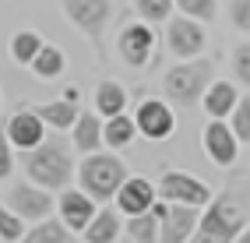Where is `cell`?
<instances>
[{
  "label": "cell",
  "mask_w": 250,
  "mask_h": 243,
  "mask_svg": "<svg viewBox=\"0 0 250 243\" xmlns=\"http://www.w3.org/2000/svg\"><path fill=\"white\" fill-rule=\"evenodd\" d=\"M250 219V173H232L226 190L219 198H211L201 212L197 233L187 243H232Z\"/></svg>",
  "instance_id": "cell-1"
},
{
  "label": "cell",
  "mask_w": 250,
  "mask_h": 243,
  "mask_svg": "<svg viewBox=\"0 0 250 243\" xmlns=\"http://www.w3.org/2000/svg\"><path fill=\"white\" fill-rule=\"evenodd\" d=\"M25 169H28V180L46 190H67V183L74 180V159L60 138L39 141L36 148H28Z\"/></svg>",
  "instance_id": "cell-2"
},
{
  "label": "cell",
  "mask_w": 250,
  "mask_h": 243,
  "mask_svg": "<svg viewBox=\"0 0 250 243\" xmlns=\"http://www.w3.org/2000/svg\"><path fill=\"white\" fill-rule=\"evenodd\" d=\"M211 74H215V63L211 60H187L180 67H169L162 78V88H166V99L180 109H190L205 99V92L211 85Z\"/></svg>",
  "instance_id": "cell-3"
},
{
  "label": "cell",
  "mask_w": 250,
  "mask_h": 243,
  "mask_svg": "<svg viewBox=\"0 0 250 243\" xmlns=\"http://www.w3.org/2000/svg\"><path fill=\"white\" fill-rule=\"evenodd\" d=\"M124 180H127V166H124L116 155H99V152H92L85 162H81V169H78V183H81V190H85L95 204L113 201Z\"/></svg>",
  "instance_id": "cell-4"
},
{
  "label": "cell",
  "mask_w": 250,
  "mask_h": 243,
  "mask_svg": "<svg viewBox=\"0 0 250 243\" xmlns=\"http://www.w3.org/2000/svg\"><path fill=\"white\" fill-rule=\"evenodd\" d=\"M152 212L159 215V243H187L197 233V222H201V208H190V204L155 201Z\"/></svg>",
  "instance_id": "cell-5"
},
{
  "label": "cell",
  "mask_w": 250,
  "mask_h": 243,
  "mask_svg": "<svg viewBox=\"0 0 250 243\" xmlns=\"http://www.w3.org/2000/svg\"><path fill=\"white\" fill-rule=\"evenodd\" d=\"M159 198L169 201V204H190V208H205L211 201V190L205 180H197L190 173H180V169H166L162 180H159Z\"/></svg>",
  "instance_id": "cell-6"
},
{
  "label": "cell",
  "mask_w": 250,
  "mask_h": 243,
  "mask_svg": "<svg viewBox=\"0 0 250 243\" xmlns=\"http://www.w3.org/2000/svg\"><path fill=\"white\" fill-rule=\"evenodd\" d=\"M63 11L92 39L95 50H103V36H106V25H109V14H113L109 0H63Z\"/></svg>",
  "instance_id": "cell-7"
},
{
  "label": "cell",
  "mask_w": 250,
  "mask_h": 243,
  "mask_svg": "<svg viewBox=\"0 0 250 243\" xmlns=\"http://www.w3.org/2000/svg\"><path fill=\"white\" fill-rule=\"evenodd\" d=\"M7 208L14 215H21L25 222H42L53 212V190H46L39 183H14L7 190Z\"/></svg>",
  "instance_id": "cell-8"
},
{
  "label": "cell",
  "mask_w": 250,
  "mask_h": 243,
  "mask_svg": "<svg viewBox=\"0 0 250 243\" xmlns=\"http://www.w3.org/2000/svg\"><path fill=\"white\" fill-rule=\"evenodd\" d=\"M166 39H169V53L173 57H180V60H194L197 53L205 50V28H201V21H194V18H173L169 21V28H166Z\"/></svg>",
  "instance_id": "cell-9"
},
{
  "label": "cell",
  "mask_w": 250,
  "mask_h": 243,
  "mask_svg": "<svg viewBox=\"0 0 250 243\" xmlns=\"http://www.w3.org/2000/svg\"><path fill=\"white\" fill-rule=\"evenodd\" d=\"M134 123H138V134H145L148 141H166V138L173 134V127H176L173 109L166 106L162 99H148V102H141L138 113H134Z\"/></svg>",
  "instance_id": "cell-10"
},
{
  "label": "cell",
  "mask_w": 250,
  "mask_h": 243,
  "mask_svg": "<svg viewBox=\"0 0 250 243\" xmlns=\"http://www.w3.org/2000/svg\"><path fill=\"white\" fill-rule=\"evenodd\" d=\"M155 50V32L148 21H134L120 32V57L127 60V67H145L152 60Z\"/></svg>",
  "instance_id": "cell-11"
},
{
  "label": "cell",
  "mask_w": 250,
  "mask_h": 243,
  "mask_svg": "<svg viewBox=\"0 0 250 243\" xmlns=\"http://www.w3.org/2000/svg\"><path fill=\"white\" fill-rule=\"evenodd\" d=\"M57 212H60V222L67 225L71 233H85V225L95 219L99 208H95V201L88 198L85 190H71L67 187L60 194V201H57Z\"/></svg>",
  "instance_id": "cell-12"
},
{
  "label": "cell",
  "mask_w": 250,
  "mask_h": 243,
  "mask_svg": "<svg viewBox=\"0 0 250 243\" xmlns=\"http://www.w3.org/2000/svg\"><path fill=\"white\" fill-rule=\"evenodd\" d=\"M155 198H159V187H152V180H145V176H127L113 201H116L120 212L141 215V212H148V208L155 204Z\"/></svg>",
  "instance_id": "cell-13"
},
{
  "label": "cell",
  "mask_w": 250,
  "mask_h": 243,
  "mask_svg": "<svg viewBox=\"0 0 250 243\" xmlns=\"http://www.w3.org/2000/svg\"><path fill=\"white\" fill-rule=\"evenodd\" d=\"M7 138H11L14 148L28 152V148H36L39 141H46V120L39 117L36 109H18L7 120Z\"/></svg>",
  "instance_id": "cell-14"
},
{
  "label": "cell",
  "mask_w": 250,
  "mask_h": 243,
  "mask_svg": "<svg viewBox=\"0 0 250 243\" xmlns=\"http://www.w3.org/2000/svg\"><path fill=\"white\" fill-rule=\"evenodd\" d=\"M236 144H240V138L232 134L229 123L211 120L205 127V152H208V159L215 162V166H222V169L232 166V162H236Z\"/></svg>",
  "instance_id": "cell-15"
},
{
  "label": "cell",
  "mask_w": 250,
  "mask_h": 243,
  "mask_svg": "<svg viewBox=\"0 0 250 243\" xmlns=\"http://www.w3.org/2000/svg\"><path fill=\"white\" fill-rule=\"evenodd\" d=\"M236 102H240V95H236V85H232V81H211L208 92H205V99H201V106H205V113L211 120L232 117Z\"/></svg>",
  "instance_id": "cell-16"
},
{
  "label": "cell",
  "mask_w": 250,
  "mask_h": 243,
  "mask_svg": "<svg viewBox=\"0 0 250 243\" xmlns=\"http://www.w3.org/2000/svg\"><path fill=\"white\" fill-rule=\"evenodd\" d=\"M127 109V88L120 85V81H99L95 88V113L99 117H120V113Z\"/></svg>",
  "instance_id": "cell-17"
},
{
  "label": "cell",
  "mask_w": 250,
  "mask_h": 243,
  "mask_svg": "<svg viewBox=\"0 0 250 243\" xmlns=\"http://www.w3.org/2000/svg\"><path fill=\"white\" fill-rule=\"evenodd\" d=\"M81 236H85V243H113L120 236V215H116V208H99Z\"/></svg>",
  "instance_id": "cell-18"
},
{
  "label": "cell",
  "mask_w": 250,
  "mask_h": 243,
  "mask_svg": "<svg viewBox=\"0 0 250 243\" xmlns=\"http://www.w3.org/2000/svg\"><path fill=\"white\" fill-rule=\"evenodd\" d=\"M103 144V120L99 113H78V123H74V148L78 152H99Z\"/></svg>",
  "instance_id": "cell-19"
},
{
  "label": "cell",
  "mask_w": 250,
  "mask_h": 243,
  "mask_svg": "<svg viewBox=\"0 0 250 243\" xmlns=\"http://www.w3.org/2000/svg\"><path fill=\"white\" fill-rule=\"evenodd\" d=\"M39 117L53 127V131H67V127L78 123V102L71 99H57V102H42V106H32Z\"/></svg>",
  "instance_id": "cell-20"
},
{
  "label": "cell",
  "mask_w": 250,
  "mask_h": 243,
  "mask_svg": "<svg viewBox=\"0 0 250 243\" xmlns=\"http://www.w3.org/2000/svg\"><path fill=\"white\" fill-rule=\"evenodd\" d=\"M18 243H74V236H71V229H67L63 222L42 219V222L32 225V229H28Z\"/></svg>",
  "instance_id": "cell-21"
},
{
  "label": "cell",
  "mask_w": 250,
  "mask_h": 243,
  "mask_svg": "<svg viewBox=\"0 0 250 243\" xmlns=\"http://www.w3.org/2000/svg\"><path fill=\"white\" fill-rule=\"evenodd\" d=\"M134 134H138V123H134V117H109L106 123H103V141L109 144V148H127L130 141H134Z\"/></svg>",
  "instance_id": "cell-22"
},
{
  "label": "cell",
  "mask_w": 250,
  "mask_h": 243,
  "mask_svg": "<svg viewBox=\"0 0 250 243\" xmlns=\"http://www.w3.org/2000/svg\"><path fill=\"white\" fill-rule=\"evenodd\" d=\"M127 236L134 243H159V215L148 208L141 215H130L127 222Z\"/></svg>",
  "instance_id": "cell-23"
},
{
  "label": "cell",
  "mask_w": 250,
  "mask_h": 243,
  "mask_svg": "<svg viewBox=\"0 0 250 243\" xmlns=\"http://www.w3.org/2000/svg\"><path fill=\"white\" fill-rule=\"evenodd\" d=\"M32 71H36V78H42V81L60 78L63 74V53L57 50V46H46L42 42V50L36 53V60H32Z\"/></svg>",
  "instance_id": "cell-24"
},
{
  "label": "cell",
  "mask_w": 250,
  "mask_h": 243,
  "mask_svg": "<svg viewBox=\"0 0 250 243\" xmlns=\"http://www.w3.org/2000/svg\"><path fill=\"white\" fill-rule=\"evenodd\" d=\"M39 50H42V39L36 32H18V36L11 39V57L18 63H28V67H32V60H36Z\"/></svg>",
  "instance_id": "cell-25"
},
{
  "label": "cell",
  "mask_w": 250,
  "mask_h": 243,
  "mask_svg": "<svg viewBox=\"0 0 250 243\" xmlns=\"http://www.w3.org/2000/svg\"><path fill=\"white\" fill-rule=\"evenodd\" d=\"M134 7H138V14H141L148 25H162L173 14L176 0H134Z\"/></svg>",
  "instance_id": "cell-26"
},
{
  "label": "cell",
  "mask_w": 250,
  "mask_h": 243,
  "mask_svg": "<svg viewBox=\"0 0 250 243\" xmlns=\"http://www.w3.org/2000/svg\"><path fill=\"white\" fill-rule=\"evenodd\" d=\"M25 236V219L14 215L7 204H0V240L4 243H18Z\"/></svg>",
  "instance_id": "cell-27"
},
{
  "label": "cell",
  "mask_w": 250,
  "mask_h": 243,
  "mask_svg": "<svg viewBox=\"0 0 250 243\" xmlns=\"http://www.w3.org/2000/svg\"><path fill=\"white\" fill-rule=\"evenodd\" d=\"M229 127L243 144H250V95H240V102H236V109H232V117H229Z\"/></svg>",
  "instance_id": "cell-28"
},
{
  "label": "cell",
  "mask_w": 250,
  "mask_h": 243,
  "mask_svg": "<svg viewBox=\"0 0 250 243\" xmlns=\"http://www.w3.org/2000/svg\"><path fill=\"white\" fill-rule=\"evenodd\" d=\"M176 11H183L187 18L194 21H211L219 7H215V0H176Z\"/></svg>",
  "instance_id": "cell-29"
},
{
  "label": "cell",
  "mask_w": 250,
  "mask_h": 243,
  "mask_svg": "<svg viewBox=\"0 0 250 243\" xmlns=\"http://www.w3.org/2000/svg\"><path fill=\"white\" fill-rule=\"evenodd\" d=\"M232 78L250 88V42H240L236 53H232Z\"/></svg>",
  "instance_id": "cell-30"
},
{
  "label": "cell",
  "mask_w": 250,
  "mask_h": 243,
  "mask_svg": "<svg viewBox=\"0 0 250 243\" xmlns=\"http://www.w3.org/2000/svg\"><path fill=\"white\" fill-rule=\"evenodd\" d=\"M14 173V144L7 138V127H0V180Z\"/></svg>",
  "instance_id": "cell-31"
},
{
  "label": "cell",
  "mask_w": 250,
  "mask_h": 243,
  "mask_svg": "<svg viewBox=\"0 0 250 243\" xmlns=\"http://www.w3.org/2000/svg\"><path fill=\"white\" fill-rule=\"evenodd\" d=\"M229 18L240 32H250V0H232L229 4Z\"/></svg>",
  "instance_id": "cell-32"
},
{
  "label": "cell",
  "mask_w": 250,
  "mask_h": 243,
  "mask_svg": "<svg viewBox=\"0 0 250 243\" xmlns=\"http://www.w3.org/2000/svg\"><path fill=\"white\" fill-rule=\"evenodd\" d=\"M78 95H81L78 88H63V99H71V102H78Z\"/></svg>",
  "instance_id": "cell-33"
},
{
  "label": "cell",
  "mask_w": 250,
  "mask_h": 243,
  "mask_svg": "<svg viewBox=\"0 0 250 243\" xmlns=\"http://www.w3.org/2000/svg\"><path fill=\"white\" fill-rule=\"evenodd\" d=\"M232 243H250V225H247V229H243V233H240L236 240H232Z\"/></svg>",
  "instance_id": "cell-34"
}]
</instances>
